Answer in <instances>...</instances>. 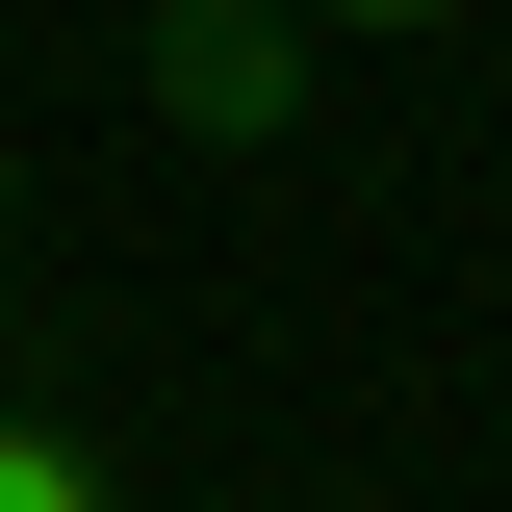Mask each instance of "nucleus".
I'll use <instances>...</instances> for the list:
<instances>
[{
    "mask_svg": "<svg viewBox=\"0 0 512 512\" xmlns=\"http://www.w3.org/2000/svg\"><path fill=\"white\" fill-rule=\"evenodd\" d=\"M282 77H308V26H282V0H154V103H180L205 154H256V128H282Z\"/></svg>",
    "mask_w": 512,
    "mask_h": 512,
    "instance_id": "obj_1",
    "label": "nucleus"
},
{
    "mask_svg": "<svg viewBox=\"0 0 512 512\" xmlns=\"http://www.w3.org/2000/svg\"><path fill=\"white\" fill-rule=\"evenodd\" d=\"M0 512H128V461L77 436V410H0Z\"/></svg>",
    "mask_w": 512,
    "mask_h": 512,
    "instance_id": "obj_2",
    "label": "nucleus"
},
{
    "mask_svg": "<svg viewBox=\"0 0 512 512\" xmlns=\"http://www.w3.org/2000/svg\"><path fill=\"white\" fill-rule=\"evenodd\" d=\"M308 52H436V26H487V0H282Z\"/></svg>",
    "mask_w": 512,
    "mask_h": 512,
    "instance_id": "obj_3",
    "label": "nucleus"
},
{
    "mask_svg": "<svg viewBox=\"0 0 512 512\" xmlns=\"http://www.w3.org/2000/svg\"><path fill=\"white\" fill-rule=\"evenodd\" d=\"M0 231H26V205H0Z\"/></svg>",
    "mask_w": 512,
    "mask_h": 512,
    "instance_id": "obj_4",
    "label": "nucleus"
}]
</instances>
